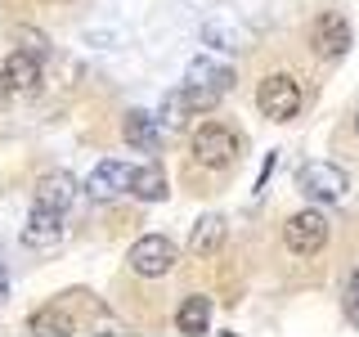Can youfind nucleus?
<instances>
[{"label": "nucleus", "instance_id": "nucleus-4", "mask_svg": "<svg viewBox=\"0 0 359 337\" xmlns=\"http://www.w3.org/2000/svg\"><path fill=\"white\" fill-rule=\"evenodd\" d=\"M283 243H287V252H297V256H314L323 243H328V220H323V211H297V216H287L283 225Z\"/></svg>", "mask_w": 359, "mask_h": 337}, {"label": "nucleus", "instance_id": "nucleus-19", "mask_svg": "<svg viewBox=\"0 0 359 337\" xmlns=\"http://www.w3.org/2000/svg\"><path fill=\"white\" fill-rule=\"evenodd\" d=\"M9 95H14V86H9V72H5V63H0V108L9 104Z\"/></svg>", "mask_w": 359, "mask_h": 337}, {"label": "nucleus", "instance_id": "nucleus-17", "mask_svg": "<svg viewBox=\"0 0 359 337\" xmlns=\"http://www.w3.org/2000/svg\"><path fill=\"white\" fill-rule=\"evenodd\" d=\"M189 112H194V108H189L184 86H180V90H171V95H166V104H162V112H157V117H162L166 126H184V121H189Z\"/></svg>", "mask_w": 359, "mask_h": 337}, {"label": "nucleus", "instance_id": "nucleus-22", "mask_svg": "<svg viewBox=\"0 0 359 337\" xmlns=\"http://www.w3.org/2000/svg\"><path fill=\"white\" fill-rule=\"evenodd\" d=\"M346 310H351V319L359 324V301H346Z\"/></svg>", "mask_w": 359, "mask_h": 337}, {"label": "nucleus", "instance_id": "nucleus-12", "mask_svg": "<svg viewBox=\"0 0 359 337\" xmlns=\"http://www.w3.org/2000/svg\"><path fill=\"white\" fill-rule=\"evenodd\" d=\"M5 72H9V86H14L18 95H32V90L41 86V59H36L32 50H18V54H9Z\"/></svg>", "mask_w": 359, "mask_h": 337}, {"label": "nucleus", "instance_id": "nucleus-5", "mask_svg": "<svg viewBox=\"0 0 359 337\" xmlns=\"http://www.w3.org/2000/svg\"><path fill=\"white\" fill-rule=\"evenodd\" d=\"M130 180H135V166L117 162V157H104V162H99L95 171L86 176L81 194H86V198H95V202H112L117 194H130Z\"/></svg>", "mask_w": 359, "mask_h": 337}, {"label": "nucleus", "instance_id": "nucleus-2", "mask_svg": "<svg viewBox=\"0 0 359 337\" xmlns=\"http://www.w3.org/2000/svg\"><path fill=\"white\" fill-rule=\"evenodd\" d=\"M297 189L306 198H314V202H341L346 189H351V176H346L341 166H332V162H306L297 171Z\"/></svg>", "mask_w": 359, "mask_h": 337}, {"label": "nucleus", "instance_id": "nucleus-11", "mask_svg": "<svg viewBox=\"0 0 359 337\" xmlns=\"http://www.w3.org/2000/svg\"><path fill=\"white\" fill-rule=\"evenodd\" d=\"M220 247H224V216L207 211V216L194 225V234H189V252L194 256H216Z\"/></svg>", "mask_w": 359, "mask_h": 337}, {"label": "nucleus", "instance_id": "nucleus-20", "mask_svg": "<svg viewBox=\"0 0 359 337\" xmlns=\"http://www.w3.org/2000/svg\"><path fill=\"white\" fill-rule=\"evenodd\" d=\"M9 297V270H5V261H0V301Z\"/></svg>", "mask_w": 359, "mask_h": 337}, {"label": "nucleus", "instance_id": "nucleus-14", "mask_svg": "<svg viewBox=\"0 0 359 337\" xmlns=\"http://www.w3.org/2000/svg\"><path fill=\"white\" fill-rule=\"evenodd\" d=\"M207 324H211L207 297H184V301H180V310H175V329H180V333L198 337V333H207Z\"/></svg>", "mask_w": 359, "mask_h": 337}, {"label": "nucleus", "instance_id": "nucleus-9", "mask_svg": "<svg viewBox=\"0 0 359 337\" xmlns=\"http://www.w3.org/2000/svg\"><path fill=\"white\" fill-rule=\"evenodd\" d=\"M121 135H126V144H130V149L153 153V149H157V140H162V126H157V117H153V112L130 108V112H126V121H121Z\"/></svg>", "mask_w": 359, "mask_h": 337}, {"label": "nucleus", "instance_id": "nucleus-21", "mask_svg": "<svg viewBox=\"0 0 359 337\" xmlns=\"http://www.w3.org/2000/svg\"><path fill=\"white\" fill-rule=\"evenodd\" d=\"M346 297H351V301H359V270L351 275V284H346Z\"/></svg>", "mask_w": 359, "mask_h": 337}, {"label": "nucleus", "instance_id": "nucleus-13", "mask_svg": "<svg viewBox=\"0 0 359 337\" xmlns=\"http://www.w3.org/2000/svg\"><path fill=\"white\" fill-rule=\"evenodd\" d=\"M184 81L189 86H207V90H229L233 86V67L229 63H211V59H194L189 63V72H184Z\"/></svg>", "mask_w": 359, "mask_h": 337}, {"label": "nucleus", "instance_id": "nucleus-15", "mask_svg": "<svg viewBox=\"0 0 359 337\" xmlns=\"http://www.w3.org/2000/svg\"><path fill=\"white\" fill-rule=\"evenodd\" d=\"M81 324L67 315V306L59 301V306H45V310H36L32 315V333H54V337H72Z\"/></svg>", "mask_w": 359, "mask_h": 337}, {"label": "nucleus", "instance_id": "nucleus-6", "mask_svg": "<svg viewBox=\"0 0 359 337\" xmlns=\"http://www.w3.org/2000/svg\"><path fill=\"white\" fill-rule=\"evenodd\" d=\"M194 157L202 166H229L238 157V135L220 121H207L198 135H194Z\"/></svg>", "mask_w": 359, "mask_h": 337}, {"label": "nucleus", "instance_id": "nucleus-1", "mask_svg": "<svg viewBox=\"0 0 359 337\" xmlns=\"http://www.w3.org/2000/svg\"><path fill=\"white\" fill-rule=\"evenodd\" d=\"M126 265L140 279H162V275H171V270H175V243L166 239V234H144V239L130 243Z\"/></svg>", "mask_w": 359, "mask_h": 337}, {"label": "nucleus", "instance_id": "nucleus-18", "mask_svg": "<svg viewBox=\"0 0 359 337\" xmlns=\"http://www.w3.org/2000/svg\"><path fill=\"white\" fill-rule=\"evenodd\" d=\"M184 99H189V108L194 112H211L220 104V90H207V86H189L184 81Z\"/></svg>", "mask_w": 359, "mask_h": 337}, {"label": "nucleus", "instance_id": "nucleus-3", "mask_svg": "<svg viewBox=\"0 0 359 337\" xmlns=\"http://www.w3.org/2000/svg\"><path fill=\"white\" fill-rule=\"evenodd\" d=\"M256 104H261V112H265L269 121H292L301 112V86H297V77H287V72L265 77Z\"/></svg>", "mask_w": 359, "mask_h": 337}, {"label": "nucleus", "instance_id": "nucleus-8", "mask_svg": "<svg viewBox=\"0 0 359 337\" xmlns=\"http://www.w3.org/2000/svg\"><path fill=\"white\" fill-rule=\"evenodd\" d=\"M22 243L36 247V252L59 247V243H63V211L36 202V207H32V216H27V225H22Z\"/></svg>", "mask_w": 359, "mask_h": 337}, {"label": "nucleus", "instance_id": "nucleus-23", "mask_svg": "<svg viewBox=\"0 0 359 337\" xmlns=\"http://www.w3.org/2000/svg\"><path fill=\"white\" fill-rule=\"evenodd\" d=\"M355 131H359V112H355Z\"/></svg>", "mask_w": 359, "mask_h": 337}, {"label": "nucleus", "instance_id": "nucleus-7", "mask_svg": "<svg viewBox=\"0 0 359 337\" xmlns=\"http://www.w3.org/2000/svg\"><path fill=\"white\" fill-rule=\"evenodd\" d=\"M310 50L319 54V59H341L346 50H351V22L341 14H319L310 27Z\"/></svg>", "mask_w": 359, "mask_h": 337}, {"label": "nucleus", "instance_id": "nucleus-10", "mask_svg": "<svg viewBox=\"0 0 359 337\" xmlns=\"http://www.w3.org/2000/svg\"><path fill=\"white\" fill-rule=\"evenodd\" d=\"M76 194H81V185H76L67 171H50V176L36 185V202H45V207H59V211L72 207Z\"/></svg>", "mask_w": 359, "mask_h": 337}, {"label": "nucleus", "instance_id": "nucleus-16", "mask_svg": "<svg viewBox=\"0 0 359 337\" xmlns=\"http://www.w3.org/2000/svg\"><path fill=\"white\" fill-rule=\"evenodd\" d=\"M130 194L140 198V202H162L166 198V176H162V166H140L130 180Z\"/></svg>", "mask_w": 359, "mask_h": 337}]
</instances>
